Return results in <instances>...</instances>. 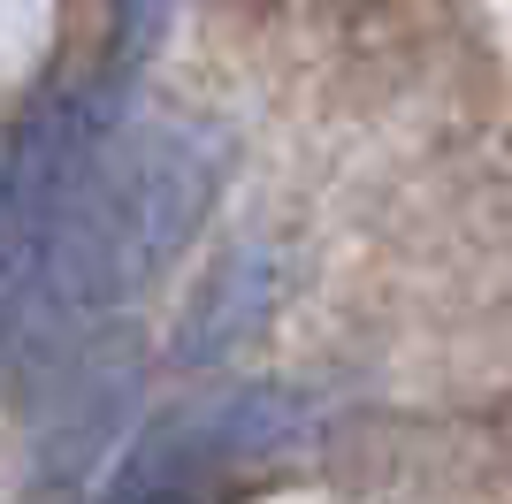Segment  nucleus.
<instances>
[{
	"label": "nucleus",
	"instance_id": "obj_1",
	"mask_svg": "<svg viewBox=\"0 0 512 504\" xmlns=\"http://www.w3.org/2000/svg\"><path fill=\"white\" fill-rule=\"evenodd\" d=\"M230 161H237V138L214 115L130 123L100 153L77 214L62 222V237L46 252L31 329L107 321V314H123L138 291H153L184 260L199 222L214 214V199L230 184Z\"/></svg>",
	"mask_w": 512,
	"mask_h": 504
},
{
	"label": "nucleus",
	"instance_id": "obj_4",
	"mask_svg": "<svg viewBox=\"0 0 512 504\" xmlns=\"http://www.w3.org/2000/svg\"><path fill=\"white\" fill-rule=\"evenodd\" d=\"M62 375V367H54ZM130 398H138V367H92V375H62V398L39 405L31 428V466L46 489L85 482L92 466L115 459V428H123Z\"/></svg>",
	"mask_w": 512,
	"mask_h": 504
},
{
	"label": "nucleus",
	"instance_id": "obj_3",
	"mask_svg": "<svg viewBox=\"0 0 512 504\" xmlns=\"http://www.w3.org/2000/svg\"><path fill=\"white\" fill-rule=\"evenodd\" d=\"M283 298H291V252L276 237L253 230V237H237V245H222V260L192 283L184 314H176V336H169L176 367L214 375L222 359H237L245 344H260V336L276 329Z\"/></svg>",
	"mask_w": 512,
	"mask_h": 504
},
{
	"label": "nucleus",
	"instance_id": "obj_5",
	"mask_svg": "<svg viewBox=\"0 0 512 504\" xmlns=\"http://www.w3.org/2000/svg\"><path fill=\"white\" fill-rule=\"evenodd\" d=\"M169 31H176V0H115V23H107L100 69H107L115 84H138L153 62H161Z\"/></svg>",
	"mask_w": 512,
	"mask_h": 504
},
{
	"label": "nucleus",
	"instance_id": "obj_2",
	"mask_svg": "<svg viewBox=\"0 0 512 504\" xmlns=\"http://www.w3.org/2000/svg\"><path fill=\"white\" fill-rule=\"evenodd\" d=\"M321 420H329V405L299 382H230L214 398H184L138 428L100 504H207L222 474L306 451Z\"/></svg>",
	"mask_w": 512,
	"mask_h": 504
}]
</instances>
